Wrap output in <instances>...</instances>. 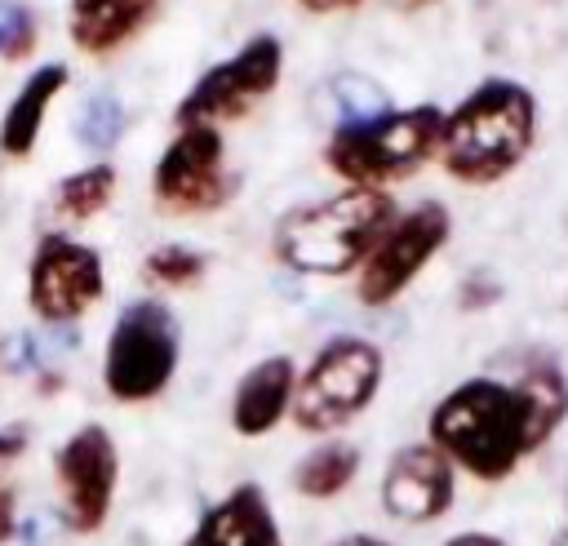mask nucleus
Wrapping results in <instances>:
<instances>
[{
	"instance_id": "f257e3e1",
	"label": "nucleus",
	"mask_w": 568,
	"mask_h": 546,
	"mask_svg": "<svg viewBox=\"0 0 568 546\" xmlns=\"http://www.w3.org/2000/svg\"><path fill=\"white\" fill-rule=\"evenodd\" d=\"M426 439L479 484L510 479L515 466L537 453L532 413L515 377H466L444 391L426 417Z\"/></svg>"
},
{
	"instance_id": "f03ea898",
	"label": "nucleus",
	"mask_w": 568,
	"mask_h": 546,
	"mask_svg": "<svg viewBox=\"0 0 568 546\" xmlns=\"http://www.w3.org/2000/svg\"><path fill=\"white\" fill-rule=\"evenodd\" d=\"M399 204L390 191L377 186H342L324 200L288 209L271 231V253L284 271L306 280H342L355 275L386 226L395 222Z\"/></svg>"
},
{
	"instance_id": "7ed1b4c3",
	"label": "nucleus",
	"mask_w": 568,
	"mask_h": 546,
	"mask_svg": "<svg viewBox=\"0 0 568 546\" xmlns=\"http://www.w3.org/2000/svg\"><path fill=\"white\" fill-rule=\"evenodd\" d=\"M541 107L528 84L510 75L479 80L453 111H444L439 164L462 186H493L510 178L537 142Z\"/></svg>"
},
{
	"instance_id": "20e7f679",
	"label": "nucleus",
	"mask_w": 568,
	"mask_h": 546,
	"mask_svg": "<svg viewBox=\"0 0 568 546\" xmlns=\"http://www.w3.org/2000/svg\"><path fill=\"white\" fill-rule=\"evenodd\" d=\"M444 138V107L413 102V107H377L364 115H346L333 124L324 142L328 173L342 178V186H377L413 178L422 164L439 160Z\"/></svg>"
},
{
	"instance_id": "39448f33",
	"label": "nucleus",
	"mask_w": 568,
	"mask_h": 546,
	"mask_svg": "<svg viewBox=\"0 0 568 546\" xmlns=\"http://www.w3.org/2000/svg\"><path fill=\"white\" fill-rule=\"evenodd\" d=\"M182 364V324L169 302L133 297L115 311L102 346V391L115 404L160 400Z\"/></svg>"
},
{
	"instance_id": "423d86ee",
	"label": "nucleus",
	"mask_w": 568,
	"mask_h": 546,
	"mask_svg": "<svg viewBox=\"0 0 568 546\" xmlns=\"http://www.w3.org/2000/svg\"><path fill=\"white\" fill-rule=\"evenodd\" d=\"M386 377V355L377 342L342 333L328 337L306 368H297V395H293V426L306 435H333L368 413Z\"/></svg>"
},
{
	"instance_id": "0eeeda50",
	"label": "nucleus",
	"mask_w": 568,
	"mask_h": 546,
	"mask_svg": "<svg viewBox=\"0 0 568 546\" xmlns=\"http://www.w3.org/2000/svg\"><path fill=\"white\" fill-rule=\"evenodd\" d=\"M284 75V44L271 31L248 36L231 58L213 62L209 71L195 75V84L178 98L173 107V124H226L248 115L266 93H275Z\"/></svg>"
},
{
	"instance_id": "6e6552de",
	"label": "nucleus",
	"mask_w": 568,
	"mask_h": 546,
	"mask_svg": "<svg viewBox=\"0 0 568 546\" xmlns=\"http://www.w3.org/2000/svg\"><path fill=\"white\" fill-rule=\"evenodd\" d=\"M106 297V262L93 244L67 235V231H44L31 249L27 262V306L40 324L67 328L84 320L98 302Z\"/></svg>"
},
{
	"instance_id": "1a4fd4ad",
	"label": "nucleus",
	"mask_w": 568,
	"mask_h": 546,
	"mask_svg": "<svg viewBox=\"0 0 568 546\" xmlns=\"http://www.w3.org/2000/svg\"><path fill=\"white\" fill-rule=\"evenodd\" d=\"M58 524L75 537L102 533L120 488V448L102 422H80L53 453Z\"/></svg>"
},
{
	"instance_id": "9d476101",
	"label": "nucleus",
	"mask_w": 568,
	"mask_h": 546,
	"mask_svg": "<svg viewBox=\"0 0 568 546\" xmlns=\"http://www.w3.org/2000/svg\"><path fill=\"white\" fill-rule=\"evenodd\" d=\"M151 195L164 213L195 218L213 213L235 195V173L226 169V138L217 124L178 129L151 169Z\"/></svg>"
},
{
	"instance_id": "9b49d317",
	"label": "nucleus",
	"mask_w": 568,
	"mask_h": 546,
	"mask_svg": "<svg viewBox=\"0 0 568 546\" xmlns=\"http://www.w3.org/2000/svg\"><path fill=\"white\" fill-rule=\"evenodd\" d=\"M448 235H453V218L439 200H417L399 209L386 235L377 240V249L368 253V262L355 271V297L364 306H390L439 257Z\"/></svg>"
},
{
	"instance_id": "f8f14e48",
	"label": "nucleus",
	"mask_w": 568,
	"mask_h": 546,
	"mask_svg": "<svg viewBox=\"0 0 568 546\" xmlns=\"http://www.w3.org/2000/svg\"><path fill=\"white\" fill-rule=\"evenodd\" d=\"M377 502L395 524L422 528L435 524L453 510L457 502V466L430 444H404L390 453V462L382 466V484H377Z\"/></svg>"
},
{
	"instance_id": "ddd939ff",
	"label": "nucleus",
	"mask_w": 568,
	"mask_h": 546,
	"mask_svg": "<svg viewBox=\"0 0 568 546\" xmlns=\"http://www.w3.org/2000/svg\"><path fill=\"white\" fill-rule=\"evenodd\" d=\"M182 546H284L275 506L262 484H235L200 510Z\"/></svg>"
},
{
	"instance_id": "4468645a",
	"label": "nucleus",
	"mask_w": 568,
	"mask_h": 546,
	"mask_svg": "<svg viewBox=\"0 0 568 546\" xmlns=\"http://www.w3.org/2000/svg\"><path fill=\"white\" fill-rule=\"evenodd\" d=\"M297 395V364L293 355H266L257 360L231 391V431L244 439L271 435L284 417H293Z\"/></svg>"
},
{
	"instance_id": "2eb2a0df",
	"label": "nucleus",
	"mask_w": 568,
	"mask_h": 546,
	"mask_svg": "<svg viewBox=\"0 0 568 546\" xmlns=\"http://www.w3.org/2000/svg\"><path fill=\"white\" fill-rule=\"evenodd\" d=\"M160 0H67V36L84 58H111L151 18Z\"/></svg>"
},
{
	"instance_id": "dca6fc26",
	"label": "nucleus",
	"mask_w": 568,
	"mask_h": 546,
	"mask_svg": "<svg viewBox=\"0 0 568 546\" xmlns=\"http://www.w3.org/2000/svg\"><path fill=\"white\" fill-rule=\"evenodd\" d=\"M67 80H71L67 62H40V67L18 84V93H13V98L4 102V111H0V155L27 160V155L36 151V142H40V133H44V120H49V107H53V98L67 89Z\"/></svg>"
},
{
	"instance_id": "f3484780",
	"label": "nucleus",
	"mask_w": 568,
	"mask_h": 546,
	"mask_svg": "<svg viewBox=\"0 0 568 546\" xmlns=\"http://www.w3.org/2000/svg\"><path fill=\"white\" fill-rule=\"evenodd\" d=\"M364 466V453L351 444V439H320L311 444L297 462H293V488L311 502H328V497H342L355 475Z\"/></svg>"
},
{
	"instance_id": "a211bd4d",
	"label": "nucleus",
	"mask_w": 568,
	"mask_h": 546,
	"mask_svg": "<svg viewBox=\"0 0 568 546\" xmlns=\"http://www.w3.org/2000/svg\"><path fill=\"white\" fill-rule=\"evenodd\" d=\"M115 186H120L115 164L111 160H89V164H80L67 178L53 182V213L62 222H89L115 200Z\"/></svg>"
},
{
	"instance_id": "6ab92c4d",
	"label": "nucleus",
	"mask_w": 568,
	"mask_h": 546,
	"mask_svg": "<svg viewBox=\"0 0 568 546\" xmlns=\"http://www.w3.org/2000/svg\"><path fill=\"white\" fill-rule=\"evenodd\" d=\"M515 386L524 391L528 400V413H532V435H537V448H546V439L568 422V377L555 360H532L519 368Z\"/></svg>"
},
{
	"instance_id": "aec40b11",
	"label": "nucleus",
	"mask_w": 568,
	"mask_h": 546,
	"mask_svg": "<svg viewBox=\"0 0 568 546\" xmlns=\"http://www.w3.org/2000/svg\"><path fill=\"white\" fill-rule=\"evenodd\" d=\"M124 129H129V111H124V102H120L111 89L84 93V98L75 102V111H71V138H75L89 155H102V160H106V155L120 146Z\"/></svg>"
},
{
	"instance_id": "412c9836",
	"label": "nucleus",
	"mask_w": 568,
	"mask_h": 546,
	"mask_svg": "<svg viewBox=\"0 0 568 546\" xmlns=\"http://www.w3.org/2000/svg\"><path fill=\"white\" fill-rule=\"evenodd\" d=\"M204 271H209V253L195 249V244H182V240L155 244V249L142 257V280H146L151 289H164V293H178V289L200 284Z\"/></svg>"
},
{
	"instance_id": "4be33fe9",
	"label": "nucleus",
	"mask_w": 568,
	"mask_h": 546,
	"mask_svg": "<svg viewBox=\"0 0 568 546\" xmlns=\"http://www.w3.org/2000/svg\"><path fill=\"white\" fill-rule=\"evenodd\" d=\"M40 40V22L27 4H9L0 0V62H22L36 53Z\"/></svg>"
},
{
	"instance_id": "5701e85b",
	"label": "nucleus",
	"mask_w": 568,
	"mask_h": 546,
	"mask_svg": "<svg viewBox=\"0 0 568 546\" xmlns=\"http://www.w3.org/2000/svg\"><path fill=\"white\" fill-rule=\"evenodd\" d=\"M44 368V351H40V337L27 333V328H13L0 337V373H40Z\"/></svg>"
},
{
	"instance_id": "b1692460",
	"label": "nucleus",
	"mask_w": 568,
	"mask_h": 546,
	"mask_svg": "<svg viewBox=\"0 0 568 546\" xmlns=\"http://www.w3.org/2000/svg\"><path fill=\"white\" fill-rule=\"evenodd\" d=\"M457 302H462V311H488L501 302V280H493L488 271H470L457 289Z\"/></svg>"
},
{
	"instance_id": "393cba45",
	"label": "nucleus",
	"mask_w": 568,
	"mask_h": 546,
	"mask_svg": "<svg viewBox=\"0 0 568 546\" xmlns=\"http://www.w3.org/2000/svg\"><path fill=\"white\" fill-rule=\"evenodd\" d=\"M31 448V426H0V484H4V471Z\"/></svg>"
},
{
	"instance_id": "a878e982",
	"label": "nucleus",
	"mask_w": 568,
	"mask_h": 546,
	"mask_svg": "<svg viewBox=\"0 0 568 546\" xmlns=\"http://www.w3.org/2000/svg\"><path fill=\"white\" fill-rule=\"evenodd\" d=\"M13 537H18V493L4 479L0 484V546H13Z\"/></svg>"
},
{
	"instance_id": "bb28decb",
	"label": "nucleus",
	"mask_w": 568,
	"mask_h": 546,
	"mask_svg": "<svg viewBox=\"0 0 568 546\" xmlns=\"http://www.w3.org/2000/svg\"><path fill=\"white\" fill-rule=\"evenodd\" d=\"M439 546H510L501 533H484V528H462L453 537H444Z\"/></svg>"
},
{
	"instance_id": "cd10ccee",
	"label": "nucleus",
	"mask_w": 568,
	"mask_h": 546,
	"mask_svg": "<svg viewBox=\"0 0 568 546\" xmlns=\"http://www.w3.org/2000/svg\"><path fill=\"white\" fill-rule=\"evenodd\" d=\"M297 9H306V13H351V9H359L364 0H293Z\"/></svg>"
},
{
	"instance_id": "c85d7f7f",
	"label": "nucleus",
	"mask_w": 568,
	"mask_h": 546,
	"mask_svg": "<svg viewBox=\"0 0 568 546\" xmlns=\"http://www.w3.org/2000/svg\"><path fill=\"white\" fill-rule=\"evenodd\" d=\"M328 546H395V542H386V537H377V533H342V537H333Z\"/></svg>"
},
{
	"instance_id": "c756f323",
	"label": "nucleus",
	"mask_w": 568,
	"mask_h": 546,
	"mask_svg": "<svg viewBox=\"0 0 568 546\" xmlns=\"http://www.w3.org/2000/svg\"><path fill=\"white\" fill-rule=\"evenodd\" d=\"M550 546H568V524H564V528H559V533L550 537Z\"/></svg>"
},
{
	"instance_id": "7c9ffc66",
	"label": "nucleus",
	"mask_w": 568,
	"mask_h": 546,
	"mask_svg": "<svg viewBox=\"0 0 568 546\" xmlns=\"http://www.w3.org/2000/svg\"><path fill=\"white\" fill-rule=\"evenodd\" d=\"M404 9H417V4H430V0H399Z\"/></svg>"
}]
</instances>
